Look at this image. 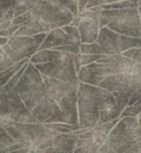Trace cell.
<instances>
[{
	"label": "cell",
	"instance_id": "cell-13",
	"mask_svg": "<svg viewBox=\"0 0 141 153\" xmlns=\"http://www.w3.org/2000/svg\"><path fill=\"white\" fill-rule=\"evenodd\" d=\"M112 74H114V69L109 63L94 62V63L81 67L78 74V79L80 82L98 86L103 80H105L108 76Z\"/></svg>",
	"mask_w": 141,
	"mask_h": 153
},
{
	"label": "cell",
	"instance_id": "cell-34",
	"mask_svg": "<svg viewBox=\"0 0 141 153\" xmlns=\"http://www.w3.org/2000/svg\"><path fill=\"white\" fill-rule=\"evenodd\" d=\"M109 149H110V145H109V142L106 141L105 143H103V145L99 147V149L97 151V153H109Z\"/></svg>",
	"mask_w": 141,
	"mask_h": 153
},
{
	"label": "cell",
	"instance_id": "cell-8",
	"mask_svg": "<svg viewBox=\"0 0 141 153\" xmlns=\"http://www.w3.org/2000/svg\"><path fill=\"white\" fill-rule=\"evenodd\" d=\"M98 86L111 92L116 99H130L131 94L141 87V67L131 72L112 74L103 80Z\"/></svg>",
	"mask_w": 141,
	"mask_h": 153
},
{
	"label": "cell",
	"instance_id": "cell-41",
	"mask_svg": "<svg viewBox=\"0 0 141 153\" xmlns=\"http://www.w3.org/2000/svg\"><path fill=\"white\" fill-rule=\"evenodd\" d=\"M36 153H42L41 151H38V149H36Z\"/></svg>",
	"mask_w": 141,
	"mask_h": 153
},
{
	"label": "cell",
	"instance_id": "cell-19",
	"mask_svg": "<svg viewBox=\"0 0 141 153\" xmlns=\"http://www.w3.org/2000/svg\"><path fill=\"white\" fill-rule=\"evenodd\" d=\"M66 53L55 50V49H43V50H38L35 55H32L30 57V62H32L33 65L37 63H47V62H51L55 60H60L65 56Z\"/></svg>",
	"mask_w": 141,
	"mask_h": 153
},
{
	"label": "cell",
	"instance_id": "cell-36",
	"mask_svg": "<svg viewBox=\"0 0 141 153\" xmlns=\"http://www.w3.org/2000/svg\"><path fill=\"white\" fill-rule=\"evenodd\" d=\"M8 42H10V38H8V37H1V36H0V45H1V47L8 44Z\"/></svg>",
	"mask_w": 141,
	"mask_h": 153
},
{
	"label": "cell",
	"instance_id": "cell-40",
	"mask_svg": "<svg viewBox=\"0 0 141 153\" xmlns=\"http://www.w3.org/2000/svg\"><path fill=\"white\" fill-rule=\"evenodd\" d=\"M139 13H140V18H141V7H139Z\"/></svg>",
	"mask_w": 141,
	"mask_h": 153
},
{
	"label": "cell",
	"instance_id": "cell-5",
	"mask_svg": "<svg viewBox=\"0 0 141 153\" xmlns=\"http://www.w3.org/2000/svg\"><path fill=\"white\" fill-rule=\"evenodd\" d=\"M14 88L31 112L47 94L43 74L32 62H29L24 75Z\"/></svg>",
	"mask_w": 141,
	"mask_h": 153
},
{
	"label": "cell",
	"instance_id": "cell-33",
	"mask_svg": "<svg viewBox=\"0 0 141 153\" xmlns=\"http://www.w3.org/2000/svg\"><path fill=\"white\" fill-rule=\"evenodd\" d=\"M14 17H16V16H14V11H13V8H12V10H10L7 13L0 16V22H13Z\"/></svg>",
	"mask_w": 141,
	"mask_h": 153
},
{
	"label": "cell",
	"instance_id": "cell-37",
	"mask_svg": "<svg viewBox=\"0 0 141 153\" xmlns=\"http://www.w3.org/2000/svg\"><path fill=\"white\" fill-rule=\"evenodd\" d=\"M31 148L29 147H25V148H22V149H17V151H13V152H10V153H29Z\"/></svg>",
	"mask_w": 141,
	"mask_h": 153
},
{
	"label": "cell",
	"instance_id": "cell-24",
	"mask_svg": "<svg viewBox=\"0 0 141 153\" xmlns=\"http://www.w3.org/2000/svg\"><path fill=\"white\" fill-rule=\"evenodd\" d=\"M14 63L16 62H13V60L2 49H0V72H5L10 69L11 67L14 66Z\"/></svg>",
	"mask_w": 141,
	"mask_h": 153
},
{
	"label": "cell",
	"instance_id": "cell-29",
	"mask_svg": "<svg viewBox=\"0 0 141 153\" xmlns=\"http://www.w3.org/2000/svg\"><path fill=\"white\" fill-rule=\"evenodd\" d=\"M63 27V30L69 35V36H72L76 42H80L81 43V37H80V32H79V29L78 27H75V26H73V25H66V26H62Z\"/></svg>",
	"mask_w": 141,
	"mask_h": 153
},
{
	"label": "cell",
	"instance_id": "cell-32",
	"mask_svg": "<svg viewBox=\"0 0 141 153\" xmlns=\"http://www.w3.org/2000/svg\"><path fill=\"white\" fill-rule=\"evenodd\" d=\"M119 122V118H116V120H112V121H109V122H106V123H104V124H100L99 127L106 133V134H110V131L115 128V126Z\"/></svg>",
	"mask_w": 141,
	"mask_h": 153
},
{
	"label": "cell",
	"instance_id": "cell-18",
	"mask_svg": "<svg viewBox=\"0 0 141 153\" xmlns=\"http://www.w3.org/2000/svg\"><path fill=\"white\" fill-rule=\"evenodd\" d=\"M79 136L69 133V134H59L54 139V153H73L76 148Z\"/></svg>",
	"mask_w": 141,
	"mask_h": 153
},
{
	"label": "cell",
	"instance_id": "cell-26",
	"mask_svg": "<svg viewBox=\"0 0 141 153\" xmlns=\"http://www.w3.org/2000/svg\"><path fill=\"white\" fill-rule=\"evenodd\" d=\"M27 65H29V62H27L26 65H24L23 68H22L19 72H17V74L13 75V76L11 78V80H10L5 86H2V87H5L6 90H12V88H14V87L17 86L18 81H19V80L22 79V76L24 75V73H25V71H26V68H27Z\"/></svg>",
	"mask_w": 141,
	"mask_h": 153
},
{
	"label": "cell",
	"instance_id": "cell-7",
	"mask_svg": "<svg viewBox=\"0 0 141 153\" xmlns=\"http://www.w3.org/2000/svg\"><path fill=\"white\" fill-rule=\"evenodd\" d=\"M4 128L17 142H25L29 148L33 149H36L43 141L60 134L47 128L43 123H12Z\"/></svg>",
	"mask_w": 141,
	"mask_h": 153
},
{
	"label": "cell",
	"instance_id": "cell-38",
	"mask_svg": "<svg viewBox=\"0 0 141 153\" xmlns=\"http://www.w3.org/2000/svg\"><path fill=\"white\" fill-rule=\"evenodd\" d=\"M118 1H122V0H100V4H102V6H104V5H109V4H114V2H118Z\"/></svg>",
	"mask_w": 141,
	"mask_h": 153
},
{
	"label": "cell",
	"instance_id": "cell-20",
	"mask_svg": "<svg viewBox=\"0 0 141 153\" xmlns=\"http://www.w3.org/2000/svg\"><path fill=\"white\" fill-rule=\"evenodd\" d=\"M27 62H30V59H25V60H22V61H19V62H16L14 66L11 67L10 69H7V71H5V72H1V74H0V85H1V86H5V85L11 80V78H12L13 75H16L17 72H19V71L23 68V66L26 65Z\"/></svg>",
	"mask_w": 141,
	"mask_h": 153
},
{
	"label": "cell",
	"instance_id": "cell-9",
	"mask_svg": "<svg viewBox=\"0 0 141 153\" xmlns=\"http://www.w3.org/2000/svg\"><path fill=\"white\" fill-rule=\"evenodd\" d=\"M45 37L47 33H38L35 36H13L10 38L8 44L1 47V49L13 60V62H19L35 55L39 50Z\"/></svg>",
	"mask_w": 141,
	"mask_h": 153
},
{
	"label": "cell",
	"instance_id": "cell-3",
	"mask_svg": "<svg viewBox=\"0 0 141 153\" xmlns=\"http://www.w3.org/2000/svg\"><path fill=\"white\" fill-rule=\"evenodd\" d=\"M78 112L80 128L97 127L100 117V87L79 82Z\"/></svg>",
	"mask_w": 141,
	"mask_h": 153
},
{
	"label": "cell",
	"instance_id": "cell-23",
	"mask_svg": "<svg viewBox=\"0 0 141 153\" xmlns=\"http://www.w3.org/2000/svg\"><path fill=\"white\" fill-rule=\"evenodd\" d=\"M17 141L11 136V134H8V131L4 127H0V151L11 147Z\"/></svg>",
	"mask_w": 141,
	"mask_h": 153
},
{
	"label": "cell",
	"instance_id": "cell-35",
	"mask_svg": "<svg viewBox=\"0 0 141 153\" xmlns=\"http://www.w3.org/2000/svg\"><path fill=\"white\" fill-rule=\"evenodd\" d=\"M80 22H81V18H80V16H76V17H74V19L72 20L70 25H73V26H75V27H79V25H80Z\"/></svg>",
	"mask_w": 141,
	"mask_h": 153
},
{
	"label": "cell",
	"instance_id": "cell-25",
	"mask_svg": "<svg viewBox=\"0 0 141 153\" xmlns=\"http://www.w3.org/2000/svg\"><path fill=\"white\" fill-rule=\"evenodd\" d=\"M108 137H109V134H106L99 126L93 128V140L96 143L102 146L103 143H105L108 141Z\"/></svg>",
	"mask_w": 141,
	"mask_h": 153
},
{
	"label": "cell",
	"instance_id": "cell-12",
	"mask_svg": "<svg viewBox=\"0 0 141 153\" xmlns=\"http://www.w3.org/2000/svg\"><path fill=\"white\" fill-rule=\"evenodd\" d=\"M103 7H93L84 11L80 16L81 22L79 25V32L81 43H94L97 42L100 32V14Z\"/></svg>",
	"mask_w": 141,
	"mask_h": 153
},
{
	"label": "cell",
	"instance_id": "cell-39",
	"mask_svg": "<svg viewBox=\"0 0 141 153\" xmlns=\"http://www.w3.org/2000/svg\"><path fill=\"white\" fill-rule=\"evenodd\" d=\"M29 153H36V149H33V148H31V149H30V152H29Z\"/></svg>",
	"mask_w": 141,
	"mask_h": 153
},
{
	"label": "cell",
	"instance_id": "cell-6",
	"mask_svg": "<svg viewBox=\"0 0 141 153\" xmlns=\"http://www.w3.org/2000/svg\"><path fill=\"white\" fill-rule=\"evenodd\" d=\"M69 0H38L32 8V17L44 22L53 29L69 25L74 14L67 10Z\"/></svg>",
	"mask_w": 141,
	"mask_h": 153
},
{
	"label": "cell",
	"instance_id": "cell-22",
	"mask_svg": "<svg viewBox=\"0 0 141 153\" xmlns=\"http://www.w3.org/2000/svg\"><path fill=\"white\" fill-rule=\"evenodd\" d=\"M80 53L81 54H92V55H105L103 47L98 43H81L80 44Z\"/></svg>",
	"mask_w": 141,
	"mask_h": 153
},
{
	"label": "cell",
	"instance_id": "cell-30",
	"mask_svg": "<svg viewBox=\"0 0 141 153\" xmlns=\"http://www.w3.org/2000/svg\"><path fill=\"white\" fill-rule=\"evenodd\" d=\"M32 17V12L30 11V12H27V13H24V14H22V16H18V17H14V19H13V24L14 25H18V26H22V25H24L30 18Z\"/></svg>",
	"mask_w": 141,
	"mask_h": 153
},
{
	"label": "cell",
	"instance_id": "cell-11",
	"mask_svg": "<svg viewBox=\"0 0 141 153\" xmlns=\"http://www.w3.org/2000/svg\"><path fill=\"white\" fill-rule=\"evenodd\" d=\"M97 42L103 47L105 55L122 54L131 48H141V38L121 35L106 26L100 27Z\"/></svg>",
	"mask_w": 141,
	"mask_h": 153
},
{
	"label": "cell",
	"instance_id": "cell-2",
	"mask_svg": "<svg viewBox=\"0 0 141 153\" xmlns=\"http://www.w3.org/2000/svg\"><path fill=\"white\" fill-rule=\"evenodd\" d=\"M104 26L121 35L141 38V18L139 8L103 10L100 14V27Z\"/></svg>",
	"mask_w": 141,
	"mask_h": 153
},
{
	"label": "cell",
	"instance_id": "cell-27",
	"mask_svg": "<svg viewBox=\"0 0 141 153\" xmlns=\"http://www.w3.org/2000/svg\"><path fill=\"white\" fill-rule=\"evenodd\" d=\"M103 55H92V54H81L80 53V65L81 67L94 63L97 61H99L102 59Z\"/></svg>",
	"mask_w": 141,
	"mask_h": 153
},
{
	"label": "cell",
	"instance_id": "cell-15",
	"mask_svg": "<svg viewBox=\"0 0 141 153\" xmlns=\"http://www.w3.org/2000/svg\"><path fill=\"white\" fill-rule=\"evenodd\" d=\"M79 88V87H78ZM78 88H74L65 98H62L57 104L62 109V117L60 123H67L78 126L79 124V112H78Z\"/></svg>",
	"mask_w": 141,
	"mask_h": 153
},
{
	"label": "cell",
	"instance_id": "cell-43",
	"mask_svg": "<svg viewBox=\"0 0 141 153\" xmlns=\"http://www.w3.org/2000/svg\"><path fill=\"white\" fill-rule=\"evenodd\" d=\"M0 153H1V152H0Z\"/></svg>",
	"mask_w": 141,
	"mask_h": 153
},
{
	"label": "cell",
	"instance_id": "cell-16",
	"mask_svg": "<svg viewBox=\"0 0 141 153\" xmlns=\"http://www.w3.org/2000/svg\"><path fill=\"white\" fill-rule=\"evenodd\" d=\"M44 82H45V90H47V94L49 97H51L54 100H56L57 103L65 98L69 92H72L74 88L79 87V82H67V81H62V80H57L54 78H49L47 75H43Z\"/></svg>",
	"mask_w": 141,
	"mask_h": 153
},
{
	"label": "cell",
	"instance_id": "cell-28",
	"mask_svg": "<svg viewBox=\"0 0 141 153\" xmlns=\"http://www.w3.org/2000/svg\"><path fill=\"white\" fill-rule=\"evenodd\" d=\"M122 55L141 63V48H131V49L122 53Z\"/></svg>",
	"mask_w": 141,
	"mask_h": 153
},
{
	"label": "cell",
	"instance_id": "cell-42",
	"mask_svg": "<svg viewBox=\"0 0 141 153\" xmlns=\"http://www.w3.org/2000/svg\"><path fill=\"white\" fill-rule=\"evenodd\" d=\"M73 1H75V2H78V1H79V0H73Z\"/></svg>",
	"mask_w": 141,
	"mask_h": 153
},
{
	"label": "cell",
	"instance_id": "cell-14",
	"mask_svg": "<svg viewBox=\"0 0 141 153\" xmlns=\"http://www.w3.org/2000/svg\"><path fill=\"white\" fill-rule=\"evenodd\" d=\"M119 115H121V110L115 96L108 90L100 87V117L97 126L119 118Z\"/></svg>",
	"mask_w": 141,
	"mask_h": 153
},
{
	"label": "cell",
	"instance_id": "cell-17",
	"mask_svg": "<svg viewBox=\"0 0 141 153\" xmlns=\"http://www.w3.org/2000/svg\"><path fill=\"white\" fill-rule=\"evenodd\" d=\"M66 44H81L80 42H76L72 36H69L63 27H56L47 33V37L44 42L41 44L39 50L43 49H54L56 47L66 45Z\"/></svg>",
	"mask_w": 141,
	"mask_h": 153
},
{
	"label": "cell",
	"instance_id": "cell-1",
	"mask_svg": "<svg viewBox=\"0 0 141 153\" xmlns=\"http://www.w3.org/2000/svg\"><path fill=\"white\" fill-rule=\"evenodd\" d=\"M12 123H39L16 91L0 87V127Z\"/></svg>",
	"mask_w": 141,
	"mask_h": 153
},
{
	"label": "cell",
	"instance_id": "cell-31",
	"mask_svg": "<svg viewBox=\"0 0 141 153\" xmlns=\"http://www.w3.org/2000/svg\"><path fill=\"white\" fill-rule=\"evenodd\" d=\"M19 27H20V26L12 24L11 27H8V29H6V30H0V36H1V37H8V38H11V37L14 36V33L18 31Z\"/></svg>",
	"mask_w": 141,
	"mask_h": 153
},
{
	"label": "cell",
	"instance_id": "cell-10",
	"mask_svg": "<svg viewBox=\"0 0 141 153\" xmlns=\"http://www.w3.org/2000/svg\"><path fill=\"white\" fill-rule=\"evenodd\" d=\"M76 54L66 53L65 56L60 60H55L47 63H37L36 68L49 78H54L57 80L67 81V82H79L78 72L75 69L74 56Z\"/></svg>",
	"mask_w": 141,
	"mask_h": 153
},
{
	"label": "cell",
	"instance_id": "cell-21",
	"mask_svg": "<svg viewBox=\"0 0 141 153\" xmlns=\"http://www.w3.org/2000/svg\"><path fill=\"white\" fill-rule=\"evenodd\" d=\"M47 128L55 130L60 134H69L74 133L75 130L80 129V126H73V124H67V123H43Z\"/></svg>",
	"mask_w": 141,
	"mask_h": 153
},
{
	"label": "cell",
	"instance_id": "cell-4",
	"mask_svg": "<svg viewBox=\"0 0 141 153\" xmlns=\"http://www.w3.org/2000/svg\"><path fill=\"white\" fill-rule=\"evenodd\" d=\"M108 142L115 153H125L137 143H141V118L124 117L110 131Z\"/></svg>",
	"mask_w": 141,
	"mask_h": 153
}]
</instances>
